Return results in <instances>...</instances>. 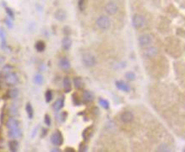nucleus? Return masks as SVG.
<instances>
[{
  "label": "nucleus",
  "instance_id": "obj_1",
  "mask_svg": "<svg viewBox=\"0 0 185 152\" xmlns=\"http://www.w3.org/2000/svg\"><path fill=\"white\" fill-rule=\"evenodd\" d=\"M96 26L100 30L107 31V30H108L109 27L111 26V20H110V19L108 17L102 15L96 20Z\"/></svg>",
  "mask_w": 185,
  "mask_h": 152
},
{
  "label": "nucleus",
  "instance_id": "obj_2",
  "mask_svg": "<svg viewBox=\"0 0 185 152\" xmlns=\"http://www.w3.org/2000/svg\"><path fill=\"white\" fill-rule=\"evenodd\" d=\"M82 62L86 67H94L96 64V58L91 53H85L82 56Z\"/></svg>",
  "mask_w": 185,
  "mask_h": 152
},
{
  "label": "nucleus",
  "instance_id": "obj_3",
  "mask_svg": "<svg viewBox=\"0 0 185 152\" xmlns=\"http://www.w3.org/2000/svg\"><path fill=\"white\" fill-rule=\"evenodd\" d=\"M51 142L55 146H61L63 143V137L62 135V133L57 130L51 136Z\"/></svg>",
  "mask_w": 185,
  "mask_h": 152
},
{
  "label": "nucleus",
  "instance_id": "obj_4",
  "mask_svg": "<svg viewBox=\"0 0 185 152\" xmlns=\"http://www.w3.org/2000/svg\"><path fill=\"white\" fill-rule=\"evenodd\" d=\"M145 24L144 17L141 14H135L132 18V25L136 29H140L144 26Z\"/></svg>",
  "mask_w": 185,
  "mask_h": 152
},
{
  "label": "nucleus",
  "instance_id": "obj_5",
  "mask_svg": "<svg viewBox=\"0 0 185 152\" xmlns=\"http://www.w3.org/2000/svg\"><path fill=\"white\" fill-rule=\"evenodd\" d=\"M152 41H153V39L149 34H143L139 37V44L142 47H148L152 43Z\"/></svg>",
  "mask_w": 185,
  "mask_h": 152
},
{
  "label": "nucleus",
  "instance_id": "obj_6",
  "mask_svg": "<svg viewBox=\"0 0 185 152\" xmlns=\"http://www.w3.org/2000/svg\"><path fill=\"white\" fill-rule=\"evenodd\" d=\"M18 75L15 74V73H12L10 72L9 74H7L6 76H5V83L6 85H9V86H12V85H14L17 84L18 82Z\"/></svg>",
  "mask_w": 185,
  "mask_h": 152
},
{
  "label": "nucleus",
  "instance_id": "obj_7",
  "mask_svg": "<svg viewBox=\"0 0 185 152\" xmlns=\"http://www.w3.org/2000/svg\"><path fill=\"white\" fill-rule=\"evenodd\" d=\"M134 118H135V115L130 111H126V112H123L120 116V120L124 123H130L131 122H133Z\"/></svg>",
  "mask_w": 185,
  "mask_h": 152
},
{
  "label": "nucleus",
  "instance_id": "obj_8",
  "mask_svg": "<svg viewBox=\"0 0 185 152\" xmlns=\"http://www.w3.org/2000/svg\"><path fill=\"white\" fill-rule=\"evenodd\" d=\"M117 10H118V7L113 2H110L108 4H107V5L105 6V11L107 12V14H108L110 15H113V14H117Z\"/></svg>",
  "mask_w": 185,
  "mask_h": 152
},
{
  "label": "nucleus",
  "instance_id": "obj_9",
  "mask_svg": "<svg viewBox=\"0 0 185 152\" xmlns=\"http://www.w3.org/2000/svg\"><path fill=\"white\" fill-rule=\"evenodd\" d=\"M158 54V49L155 47H150L144 50L143 53V56L146 58H154L155 56H156Z\"/></svg>",
  "mask_w": 185,
  "mask_h": 152
},
{
  "label": "nucleus",
  "instance_id": "obj_10",
  "mask_svg": "<svg viewBox=\"0 0 185 152\" xmlns=\"http://www.w3.org/2000/svg\"><path fill=\"white\" fill-rule=\"evenodd\" d=\"M21 136H22V130L20 129V127L9 129V137H10L11 139H18L21 138Z\"/></svg>",
  "mask_w": 185,
  "mask_h": 152
},
{
  "label": "nucleus",
  "instance_id": "obj_11",
  "mask_svg": "<svg viewBox=\"0 0 185 152\" xmlns=\"http://www.w3.org/2000/svg\"><path fill=\"white\" fill-rule=\"evenodd\" d=\"M115 85H116V87H117V89L120 90H122V91H123V92H129V91H130V90H131L130 86L128 85L127 83L123 82V81H116Z\"/></svg>",
  "mask_w": 185,
  "mask_h": 152
},
{
  "label": "nucleus",
  "instance_id": "obj_12",
  "mask_svg": "<svg viewBox=\"0 0 185 152\" xmlns=\"http://www.w3.org/2000/svg\"><path fill=\"white\" fill-rule=\"evenodd\" d=\"M6 127L9 129H14V128L20 127V122L17 119L14 118V117H10L6 122Z\"/></svg>",
  "mask_w": 185,
  "mask_h": 152
},
{
  "label": "nucleus",
  "instance_id": "obj_13",
  "mask_svg": "<svg viewBox=\"0 0 185 152\" xmlns=\"http://www.w3.org/2000/svg\"><path fill=\"white\" fill-rule=\"evenodd\" d=\"M63 90L66 93H68L71 91V89H72V86H71V81H70V79L68 77H65L63 78Z\"/></svg>",
  "mask_w": 185,
  "mask_h": 152
},
{
  "label": "nucleus",
  "instance_id": "obj_14",
  "mask_svg": "<svg viewBox=\"0 0 185 152\" xmlns=\"http://www.w3.org/2000/svg\"><path fill=\"white\" fill-rule=\"evenodd\" d=\"M59 66L63 70H67L70 68V62L68 58H63L59 60Z\"/></svg>",
  "mask_w": 185,
  "mask_h": 152
},
{
  "label": "nucleus",
  "instance_id": "obj_15",
  "mask_svg": "<svg viewBox=\"0 0 185 152\" xmlns=\"http://www.w3.org/2000/svg\"><path fill=\"white\" fill-rule=\"evenodd\" d=\"M67 17L66 13L63 9H58L55 13V18L57 19L59 21H63Z\"/></svg>",
  "mask_w": 185,
  "mask_h": 152
},
{
  "label": "nucleus",
  "instance_id": "obj_16",
  "mask_svg": "<svg viewBox=\"0 0 185 152\" xmlns=\"http://www.w3.org/2000/svg\"><path fill=\"white\" fill-rule=\"evenodd\" d=\"M64 106V98L63 97H61V98L58 99L54 103H53V109L55 111H59L61 110L62 108H63Z\"/></svg>",
  "mask_w": 185,
  "mask_h": 152
},
{
  "label": "nucleus",
  "instance_id": "obj_17",
  "mask_svg": "<svg viewBox=\"0 0 185 152\" xmlns=\"http://www.w3.org/2000/svg\"><path fill=\"white\" fill-rule=\"evenodd\" d=\"M83 99L86 102H90L94 100V95L89 90H85L83 93Z\"/></svg>",
  "mask_w": 185,
  "mask_h": 152
},
{
  "label": "nucleus",
  "instance_id": "obj_18",
  "mask_svg": "<svg viewBox=\"0 0 185 152\" xmlns=\"http://www.w3.org/2000/svg\"><path fill=\"white\" fill-rule=\"evenodd\" d=\"M72 46V41L69 37H64L62 41V47L64 50L70 49Z\"/></svg>",
  "mask_w": 185,
  "mask_h": 152
},
{
  "label": "nucleus",
  "instance_id": "obj_19",
  "mask_svg": "<svg viewBox=\"0 0 185 152\" xmlns=\"http://www.w3.org/2000/svg\"><path fill=\"white\" fill-rule=\"evenodd\" d=\"M9 150H10L11 151H17L19 147V143L16 140H11V141H9Z\"/></svg>",
  "mask_w": 185,
  "mask_h": 152
},
{
  "label": "nucleus",
  "instance_id": "obj_20",
  "mask_svg": "<svg viewBox=\"0 0 185 152\" xmlns=\"http://www.w3.org/2000/svg\"><path fill=\"white\" fill-rule=\"evenodd\" d=\"M46 48V45L44 41H39L36 43V49L37 52L39 53H41L43 52Z\"/></svg>",
  "mask_w": 185,
  "mask_h": 152
},
{
  "label": "nucleus",
  "instance_id": "obj_21",
  "mask_svg": "<svg viewBox=\"0 0 185 152\" xmlns=\"http://www.w3.org/2000/svg\"><path fill=\"white\" fill-rule=\"evenodd\" d=\"M0 39L2 41V47L5 48L6 47V34H5V31L3 28L0 29Z\"/></svg>",
  "mask_w": 185,
  "mask_h": 152
},
{
  "label": "nucleus",
  "instance_id": "obj_22",
  "mask_svg": "<svg viewBox=\"0 0 185 152\" xmlns=\"http://www.w3.org/2000/svg\"><path fill=\"white\" fill-rule=\"evenodd\" d=\"M26 113H27L29 118L32 119L33 117V115H34V111H33V108H32V104L31 103H27L26 104Z\"/></svg>",
  "mask_w": 185,
  "mask_h": 152
},
{
  "label": "nucleus",
  "instance_id": "obj_23",
  "mask_svg": "<svg viewBox=\"0 0 185 152\" xmlns=\"http://www.w3.org/2000/svg\"><path fill=\"white\" fill-rule=\"evenodd\" d=\"M34 82L36 85H41L43 83V76L41 75V74H36L34 77Z\"/></svg>",
  "mask_w": 185,
  "mask_h": 152
},
{
  "label": "nucleus",
  "instance_id": "obj_24",
  "mask_svg": "<svg viewBox=\"0 0 185 152\" xmlns=\"http://www.w3.org/2000/svg\"><path fill=\"white\" fill-rule=\"evenodd\" d=\"M19 95V90L17 89H11L8 91V96L10 98H16Z\"/></svg>",
  "mask_w": 185,
  "mask_h": 152
},
{
  "label": "nucleus",
  "instance_id": "obj_25",
  "mask_svg": "<svg viewBox=\"0 0 185 152\" xmlns=\"http://www.w3.org/2000/svg\"><path fill=\"white\" fill-rule=\"evenodd\" d=\"M74 84L76 89H81L83 87V82L80 78H74Z\"/></svg>",
  "mask_w": 185,
  "mask_h": 152
},
{
  "label": "nucleus",
  "instance_id": "obj_26",
  "mask_svg": "<svg viewBox=\"0 0 185 152\" xmlns=\"http://www.w3.org/2000/svg\"><path fill=\"white\" fill-rule=\"evenodd\" d=\"M157 151H171V149H170V147L167 145V144H160L159 146H158L157 150H156Z\"/></svg>",
  "mask_w": 185,
  "mask_h": 152
},
{
  "label": "nucleus",
  "instance_id": "obj_27",
  "mask_svg": "<svg viewBox=\"0 0 185 152\" xmlns=\"http://www.w3.org/2000/svg\"><path fill=\"white\" fill-rule=\"evenodd\" d=\"M125 77H126L127 80H129V81H135L136 78L135 74L134 72H127L126 74H125Z\"/></svg>",
  "mask_w": 185,
  "mask_h": 152
},
{
  "label": "nucleus",
  "instance_id": "obj_28",
  "mask_svg": "<svg viewBox=\"0 0 185 152\" xmlns=\"http://www.w3.org/2000/svg\"><path fill=\"white\" fill-rule=\"evenodd\" d=\"M99 103L100 105H101V107H102L104 109H108L109 108V102L107 100H105V99H100Z\"/></svg>",
  "mask_w": 185,
  "mask_h": 152
},
{
  "label": "nucleus",
  "instance_id": "obj_29",
  "mask_svg": "<svg viewBox=\"0 0 185 152\" xmlns=\"http://www.w3.org/2000/svg\"><path fill=\"white\" fill-rule=\"evenodd\" d=\"M86 0H78V6L80 11H84L86 9Z\"/></svg>",
  "mask_w": 185,
  "mask_h": 152
},
{
  "label": "nucleus",
  "instance_id": "obj_30",
  "mask_svg": "<svg viewBox=\"0 0 185 152\" xmlns=\"http://www.w3.org/2000/svg\"><path fill=\"white\" fill-rule=\"evenodd\" d=\"M45 98L47 102H50L53 100V92H52V90H47L45 94Z\"/></svg>",
  "mask_w": 185,
  "mask_h": 152
},
{
  "label": "nucleus",
  "instance_id": "obj_31",
  "mask_svg": "<svg viewBox=\"0 0 185 152\" xmlns=\"http://www.w3.org/2000/svg\"><path fill=\"white\" fill-rule=\"evenodd\" d=\"M44 122H45V124L47 127L51 126V117H50L48 114H46L45 117H44Z\"/></svg>",
  "mask_w": 185,
  "mask_h": 152
},
{
  "label": "nucleus",
  "instance_id": "obj_32",
  "mask_svg": "<svg viewBox=\"0 0 185 152\" xmlns=\"http://www.w3.org/2000/svg\"><path fill=\"white\" fill-rule=\"evenodd\" d=\"M12 68H13L10 67V65H6V66L3 68V71L6 73V74H9V73H10V70H11Z\"/></svg>",
  "mask_w": 185,
  "mask_h": 152
},
{
  "label": "nucleus",
  "instance_id": "obj_33",
  "mask_svg": "<svg viewBox=\"0 0 185 152\" xmlns=\"http://www.w3.org/2000/svg\"><path fill=\"white\" fill-rule=\"evenodd\" d=\"M6 23H7V25H8V26L10 27V28H11V27H12V26H13V24H12V23L10 22V21H9V20H6Z\"/></svg>",
  "mask_w": 185,
  "mask_h": 152
},
{
  "label": "nucleus",
  "instance_id": "obj_34",
  "mask_svg": "<svg viewBox=\"0 0 185 152\" xmlns=\"http://www.w3.org/2000/svg\"><path fill=\"white\" fill-rule=\"evenodd\" d=\"M65 151H72V152H74L75 150H74V149H69V148H67L66 150H65Z\"/></svg>",
  "mask_w": 185,
  "mask_h": 152
},
{
  "label": "nucleus",
  "instance_id": "obj_35",
  "mask_svg": "<svg viewBox=\"0 0 185 152\" xmlns=\"http://www.w3.org/2000/svg\"><path fill=\"white\" fill-rule=\"evenodd\" d=\"M52 150V151H58V152L61 151L59 149H53V150Z\"/></svg>",
  "mask_w": 185,
  "mask_h": 152
}]
</instances>
